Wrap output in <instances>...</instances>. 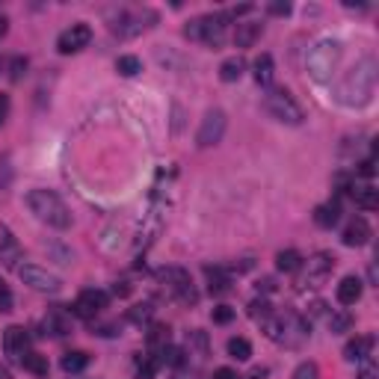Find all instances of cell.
<instances>
[{"mask_svg":"<svg viewBox=\"0 0 379 379\" xmlns=\"http://www.w3.org/2000/svg\"><path fill=\"white\" fill-rule=\"evenodd\" d=\"M373 89H376V59L365 57L338 83V101L344 107H365L373 98Z\"/></svg>","mask_w":379,"mask_h":379,"instance_id":"6da1fadb","label":"cell"},{"mask_svg":"<svg viewBox=\"0 0 379 379\" xmlns=\"http://www.w3.org/2000/svg\"><path fill=\"white\" fill-rule=\"evenodd\" d=\"M24 202L30 207V214H36V219H42L45 225L59 228V232H65L72 225V211H68L65 202L54 190H30Z\"/></svg>","mask_w":379,"mask_h":379,"instance_id":"7a4b0ae2","label":"cell"},{"mask_svg":"<svg viewBox=\"0 0 379 379\" xmlns=\"http://www.w3.org/2000/svg\"><path fill=\"white\" fill-rule=\"evenodd\" d=\"M341 54H344V45L338 42V39H320L311 51H308V74L314 77V81H329V77L335 74L338 63H341Z\"/></svg>","mask_w":379,"mask_h":379,"instance_id":"3957f363","label":"cell"},{"mask_svg":"<svg viewBox=\"0 0 379 379\" xmlns=\"http://www.w3.org/2000/svg\"><path fill=\"white\" fill-rule=\"evenodd\" d=\"M225 30H228V15L219 12V15H205V18L190 21L184 36L193 39V42H202L207 48H219L225 42Z\"/></svg>","mask_w":379,"mask_h":379,"instance_id":"277c9868","label":"cell"},{"mask_svg":"<svg viewBox=\"0 0 379 379\" xmlns=\"http://www.w3.org/2000/svg\"><path fill=\"white\" fill-rule=\"evenodd\" d=\"M264 110L282 125H303V119H305L303 107L294 101V95L287 89H270L264 95Z\"/></svg>","mask_w":379,"mask_h":379,"instance_id":"5b68a950","label":"cell"},{"mask_svg":"<svg viewBox=\"0 0 379 379\" xmlns=\"http://www.w3.org/2000/svg\"><path fill=\"white\" fill-rule=\"evenodd\" d=\"M225 127H228L225 110H207L205 119H202V125H198L196 145H198V148H211V145H216L219 139L225 136Z\"/></svg>","mask_w":379,"mask_h":379,"instance_id":"8992f818","label":"cell"},{"mask_svg":"<svg viewBox=\"0 0 379 379\" xmlns=\"http://www.w3.org/2000/svg\"><path fill=\"white\" fill-rule=\"evenodd\" d=\"M157 278L169 287V294L178 296L181 303H196V287H193V278H190L187 270L181 267H163V270H157Z\"/></svg>","mask_w":379,"mask_h":379,"instance_id":"52a82bcc","label":"cell"},{"mask_svg":"<svg viewBox=\"0 0 379 379\" xmlns=\"http://www.w3.org/2000/svg\"><path fill=\"white\" fill-rule=\"evenodd\" d=\"M18 276H21V282H24L27 287H33V291H39V294H57L59 287H63L59 276L48 273L45 267H36V264L18 267Z\"/></svg>","mask_w":379,"mask_h":379,"instance_id":"ba28073f","label":"cell"},{"mask_svg":"<svg viewBox=\"0 0 379 379\" xmlns=\"http://www.w3.org/2000/svg\"><path fill=\"white\" fill-rule=\"evenodd\" d=\"M92 42V30H89L86 24H72L65 30V33H59L57 39V51L59 54H77V51H83V48Z\"/></svg>","mask_w":379,"mask_h":379,"instance_id":"9c48e42d","label":"cell"},{"mask_svg":"<svg viewBox=\"0 0 379 379\" xmlns=\"http://www.w3.org/2000/svg\"><path fill=\"white\" fill-rule=\"evenodd\" d=\"M3 353L9 362L21 365V358L30 353V335L24 326H9L3 332Z\"/></svg>","mask_w":379,"mask_h":379,"instance_id":"30bf717a","label":"cell"},{"mask_svg":"<svg viewBox=\"0 0 379 379\" xmlns=\"http://www.w3.org/2000/svg\"><path fill=\"white\" fill-rule=\"evenodd\" d=\"M107 308V294L104 291H95V287H89V291H83L81 296L74 299L72 305V314L83 317V320H92V317H98Z\"/></svg>","mask_w":379,"mask_h":379,"instance_id":"8fae6325","label":"cell"},{"mask_svg":"<svg viewBox=\"0 0 379 379\" xmlns=\"http://www.w3.org/2000/svg\"><path fill=\"white\" fill-rule=\"evenodd\" d=\"M335 270V255L329 252H317L314 258H308V267H305V285L311 287H320L329 276Z\"/></svg>","mask_w":379,"mask_h":379,"instance_id":"7c38bea8","label":"cell"},{"mask_svg":"<svg viewBox=\"0 0 379 379\" xmlns=\"http://www.w3.org/2000/svg\"><path fill=\"white\" fill-rule=\"evenodd\" d=\"M341 240H344V246H365L367 240H371V225H367V219L365 216L350 219V225L344 228Z\"/></svg>","mask_w":379,"mask_h":379,"instance_id":"4fadbf2b","label":"cell"},{"mask_svg":"<svg viewBox=\"0 0 379 379\" xmlns=\"http://www.w3.org/2000/svg\"><path fill=\"white\" fill-rule=\"evenodd\" d=\"M373 344H376L373 335H358V338H353V341L344 347V358H347V362H365V358H371Z\"/></svg>","mask_w":379,"mask_h":379,"instance_id":"5bb4252c","label":"cell"},{"mask_svg":"<svg viewBox=\"0 0 379 379\" xmlns=\"http://www.w3.org/2000/svg\"><path fill=\"white\" fill-rule=\"evenodd\" d=\"M261 33H264V24L243 21V24H237V30H234V45L237 48H252L258 39H261Z\"/></svg>","mask_w":379,"mask_h":379,"instance_id":"9a60e30c","label":"cell"},{"mask_svg":"<svg viewBox=\"0 0 379 379\" xmlns=\"http://www.w3.org/2000/svg\"><path fill=\"white\" fill-rule=\"evenodd\" d=\"M358 299H362V278H356V276L341 278V285H338V303H341V305H356Z\"/></svg>","mask_w":379,"mask_h":379,"instance_id":"2e32d148","label":"cell"},{"mask_svg":"<svg viewBox=\"0 0 379 379\" xmlns=\"http://www.w3.org/2000/svg\"><path fill=\"white\" fill-rule=\"evenodd\" d=\"M353 198H356L358 207H365V211H376V207H379V190L373 184L353 187Z\"/></svg>","mask_w":379,"mask_h":379,"instance_id":"e0dca14e","label":"cell"},{"mask_svg":"<svg viewBox=\"0 0 379 379\" xmlns=\"http://www.w3.org/2000/svg\"><path fill=\"white\" fill-rule=\"evenodd\" d=\"M246 72V63H243V57H232V59H225L223 65H219V81H225V83H234V81H240Z\"/></svg>","mask_w":379,"mask_h":379,"instance_id":"ac0fdd59","label":"cell"},{"mask_svg":"<svg viewBox=\"0 0 379 379\" xmlns=\"http://www.w3.org/2000/svg\"><path fill=\"white\" fill-rule=\"evenodd\" d=\"M42 329H45V335H65L68 332V317H65L63 308H54V311L45 317Z\"/></svg>","mask_w":379,"mask_h":379,"instance_id":"d6986e66","label":"cell"},{"mask_svg":"<svg viewBox=\"0 0 379 379\" xmlns=\"http://www.w3.org/2000/svg\"><path fill=\"white\" fill-rule=\"evenodd\" d=\"M273 74H276V65H273V57L270 54H261L255 59V81L261 86H270L273 83Z\"/></svg>","mask_w":379,"mask_h":379,"instance_id":"ffe728a7","label":"cell"},{"mask_svg":"<svg viewBox=\"0 0 379 379\" xmlns=\"http://www.w3.org/2000/svg\"><path fill=\"white\" fill-rule=\"evenodd\" d=\"M276 267L282 273H296L299 267H303V255H299L296 249H285V252L276 255Z\"/></svg>","mask_w":379,"mask_h":379,"instance_id":"44dd1931","label":"cell"},{"mask_svg":"<svg viewBox=\"0 0 379 379\" xmlns=\"http://www.w3.org/2000/svg\"><path fill=\"white\" fill-rule=\"evenodd\" d=\"M338 219H341L338 205H317V207H314V223L320 225V228H332Z\"/></svg>","mask_w":379,"mask_h":379,"instance_id":"7402d4cb","label":"cell"},{"mask_svg":"<svg viewBox=\"0 0 379 379\" xmlns=\"http://www.w3.org/2000/svg\"><path fill=\"white\" fill-rule=\"evenodd\" d=\"M205 276L211 278V294H225L228 285H232V278H228L225 270H219V267H205Z\"/></svg>","mask_w":379,"mask_h":379,"instance_id":"603a6c76","label":"cell"},{"mask_svg":"<svg viewBox=\"0 0 379 379\" xmlns=\"http://www.w3.org/2000/svg\"><path fill=\"white\" fill-rule=\"evenodd\" d=\"M86 365H89V353H83V350H74V353L63 356V371L65 373H81Z\"/></svg>","mask_w":379,"mask_h":379,"instance_id":"cb8c5ba5","label":"cell"},{"mask_svg":"<svg viewBox=\"0 0 379 379\" xmlns=\"http://www.w3.org/2000/svg\"><path fill=\"white\" fill-rule=\"evenodd\" d=\"M228 356H232L234 362H249V358H252V344H249L246 338H232V341H228Z\"/></svg>","mask_w":379,"mask_h":379,"instance_id":"d4e9b609","label":"cell"},{"mask_svg":"<svg viewBox=\"0 0 379 379\" xmlns=\"http://www.w3.org/2000/svg\"><path fill=\"white\" fill-rule=\"evenodd\" d=\"M21 365H24V371H30L33 376H48V358L42 353H27L21 358Z\"/></svg>","mask_w":379,"mask_h":379,"instance_id":"484cf974","label":"cell"},{"mask_svg":"<svg viewBox=\"0 0 379 379\" xmlns=\"http://www.w3.org/2000/svg\"><path fill=\"white\" fill-rule=\"evenodd\" d=\"M148 347H152L154 353H161L163 347H169V326L154 323V326H152V332H148Z\"/></svg>","mask_w":379,"mask_h":379,"instance_id":"4316f807","label":"cell"},{"mask_svg":"<svg viewBox=\"0 0 379 379\" xmlns=\"http://www.w3.org/2000/svg\"><path fill=\"white\" fill-rule=\"evenodd\" d=\"M116 72L122 74V77H134V74L143 72V63H139L136 57L125 54V57H119V59H116Z\"/></svg>","mask_w":379,"mask_h":379,"instance_id":"83f0119b","label":"cell"},{"mask_svg":"<svg viewBox=\"0 0 379 379\" xmlns=\"http://www.w3.org/2000/svg\"><path fill=\"white\" fill-rule=\"evenodd\" d=\"M161 367H163V362H161V353H152V356L145 358V365L136 371V379H154V373L161 371Z\"/></svg>","mask_w":379,"mask_h":379,"instance_id":"f1b7e54d","label":"cell"},{"mask_svg":"<svg viewBox=\"0 0 379 379\" xmlns=\"http://www.w3.org/2000/svg\"><path fill=\"white\" fill-rule=\"evenodd\" d=\"M350 326H353V317L347 314V311H338V314L329 317V332H332V335H341V332H347Z\"/></svg>","mask_w":379,"mask_h":379,"instance_id":"f546056e","label":"cell"},{"mask_svg":"<svg viewBox=\"0 0 379 379\" xmlns=\"http://www.w3.org/2000/svg\"><path fill=\"white\" fill-rule=\"evenodd\" d=\"M249 314H252L255 320H264V317H270V314H273V305L267 303V299H255V303L249 305Z\"/></svg>","mask_w":379,"mask_h":379,"instance_id":"4dcf8cb0","label":"cell"},{"mask_svg":"<svg viewBox=\"0 0 379 379\" xmlns=\"http://www.w3.org/2000/svg\"><path fill=\"white\" fill-rule=\"evenodd\" d=\"M294 379H320V371H317L314 362H303L294 371Z\"/></svg>","mask_w":379,"mask_h":379,"instance_id":"1f68e13d","label":"cell"},{"mask_svg":"<svg viewBox=\"0 0 379 379\" xmlns=\"http://www.w3.org/2000/svg\"><path fill=\"white\" fill-rule=\"evenodd\" d=\"M0 311H12V291L3 278H0Z\"/></svg>","mask_w":379,"mask_h":379,"instance_id":"d6a6232c","label":"cell"},{"mask_svg":"<svg viewBox=\"0 0 379 379\" xmlns=\"http://www.w3.org/2000/svg\"><path fill=\"white\" fill-rule=\"evenodd\" d=\"M232 320H234V308H228V305L214 308V323H232Z\"/></svg>","mask_w":379,"mask_h":379,"instance_id":"836d02e7","label":"cell"},{"mask_svg":"<svg viewBox=\"0 0 379 379\" xmlns=\"http://www.w3.org/2000/svg\"><path fill=\"white\" fill-rule=\"evenodd\" d=\"M267 12L270 15H291V3H287V0H273V3H267Z\"/></svg>","mask_w":379,"mask_h":379,"instance_id":"e575fe53","label":"cell"},{"mask_svg":"<svg viewBox=\"0 0 379 379\" xmlns=\"http://www.w3.org/2000/svg\"><path fill=\"white\" fill-rule=\"evenodd\" d=\"M24 68H27V59H21V57H18V59H12V72H9V81H21V72H24Z\"/></svg>","mask_w":379,"mask_h":379,"instance_id":"d590c367","label":"cell"},{"mask_svg":"<svg viewBox=\"0 0 379 379\" xmlns=\"http://www.w3.org/2000/svg\"><path fill=\"white\" fill-rule=\"evenodd\" d=\"M358 379H376V365L371 358H365L362 362V371H358Z\"/></svg>","mask_w":379,"mask_h":379,"instance_id":"8d00e7d4","label":"cell"},{"mask_svg":"<svg viewBox=\"0 0 379 379\" xmlns=\"http://www.w3.org/2000/svg\"><path fill=\"white\" fill-rule=\"evenodd\" d=\"M148 314H152V305H136L131 311V320H145Z\"/></svg>","mask_w":379,"mask_h":379,"instance_id":"74e56055","label":"cell"},{"mask_svg":"<svg viewBox=\"0 0 379 379\" xmlns=\"http://www.w3.org/2000/svg\"><path fill=\"white\" fill-rule=\"evenodd\" d=\"M6 116H9V95L0 92V125L6 122Z\"/></svg>","mask_w":379,"mask_h":379,"instance_id":"f35d334b","label":"cell"},{"mask_svg":"<svg viewBox=\"0 0 379 379\" xmlns=\"http://www.w3.org/2000/svg\"><path fill=\"white\" fill-rule=\"evenodd\" d=\"M214 379H240V376H237L232 367H219V371H214Z\"/></svg>","mask_w":379,"mask_h":379,"instance_id":"ab89813d","label":"cell"},{"mask_svg":"<svg viewBox=\"0 0 379 379\" xmlns=\"http://www.w3.org/2000/svg\"><path fill=\"white\" fill-rule=\"evenodd\" d=\"M273 287H276L273 278H264V282H258V291H273Z\"/></svg>","mask_w":379,"mask_h":379,"instance_id":"60d3db41","label":"cell"},{"mask_svg":"<svg viewBox=\"0 0 379 379\" xmlns=\"http://www.w3.org/2000/svg\"><path fill=\"white\" fill-rule=\"evenodd\" d=\"M6 30H9V18H6V15H0V39L6 36Z\"/></svg>","mask_w":379,"mask_h":379,"instance_id":"b9f144b4","label":"cell"},{"mask_svg":"<svg viewBox=\"0 0 379 379\" xmlns=\"http://www.w3.org/2000/svg\"><path fill=\"white\" fill-rule=\"evenodd\" d=\"M0 379H9V373H6V371H0Z\"/></svg>","mask_w":379,"mask_h":379,"instance_id":"7bdbcfd3","label":"cell"}]
</instances>
